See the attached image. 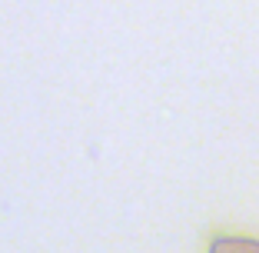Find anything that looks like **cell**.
I'll return each instance as SVG.
<instances>
[{"instance_id": "obj_1", "label": "cell", "mask_w": 259, "mask_h": 253, "mask_svg": "<svg viewBox=\"0 0 259 253\" xmlns=\"http://www.w3.org/2000/svg\"><path fill=\"white\" fill-rule=\"evenodd\" d=\"M209 253H259V240L249 237H216L209 243Z\"/></svg>"}]
</instances>
